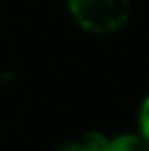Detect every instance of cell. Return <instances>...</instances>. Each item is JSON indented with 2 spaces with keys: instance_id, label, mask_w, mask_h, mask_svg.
Wrapping results in <instances>:
<instances>
[{
  "instance_id": "6da1fadb",
  "label": "cell",
  "mask_w": 149,
  "mask_h": 151,
  "mask_svg": "<svg viewBox=\"0 0 149 151\" xmlns=\"http://www.w3.org/2000/svg\"><path fill=\"white\" fill-rule=\"evenodd\" d=\"M74 21L90 33H115L126 23L130 0H69Z\"/></svg>"
},
{
  "instance_id": "7a4b0ae2",
  "label": "cell",
  "mask_w": 149,
  "mask_h": 151,
  "mask_svg": "<svg viewBox=\"0 0 149 151\" xmlns=\"http://www.w3.org/2000/svg\"><path fill=\"white\" fill-rule=\"evenodd\" d=\"M103 151H149V144L143 138L122 134V136H117L115 140H109Z\"/></svg>"
},
{
  "instance_id": "3957f363",
  "label": "cell",
  "mask_w": 149,
  "mask_h": 151,
  "mask_svg": "<svg viewBox=\"0 0 149 151\" xmlns=\"http://www.w3.org/2000/svg\"><path fill=\"white\" fill-rule=\"evenodd\" d=\"M140 128H142V136L145 138V142H149V96L140 109Z\"/></svg>"
},
{
  "instance_id": "277c9868",
  "label": "cell",
  "mask_w": 149,
  "mask_h": 151,
  "mask_svg": "<svg viewBox=\"0 0 149 151\" xmlns=\"http://www.w3.org/2000/svg\"><path fill=\"white\" fill-rule=\"evenodd\" d=\"M57 151H94V149H90L88 145L82 142V144H77V142H71V144H63Z\"/></svg>"
}]
</instances>
